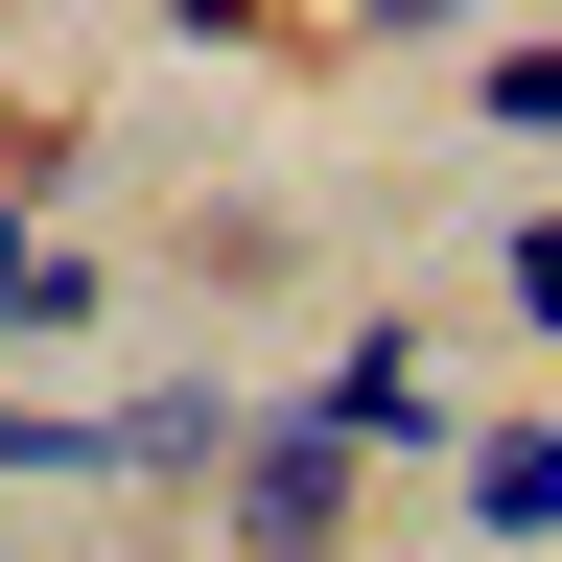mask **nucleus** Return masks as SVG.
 <instances>
[{"label":"nucleus","instance_id":"obj_4","mask_svg":"<svg viewBox=\"0 0 562 562\" xmlns=\"http://www.w3.org/2000/svg\"><path fill=\"white\" fill-rule=\"evenodd\" d=\"M446 516L539 562V539H562V422H469V469H446Z\"/></svg>","mask_w":562,"mask_h":562},{"label":"nucleus","instance_id":"obj_2","mask_svg":"<svg viewBox=\"0 0 562 562\" xmlns=\"http://www.w3.org/2000/svg\"><path fill=\"white\" fill-rule=\"evenodd\" d=\"M305 398L351 422V469H469V422H446V351H422V328H351Z\"/></svg>","mask_w":562,"mask_h":562},{"label":"nucleus","instance_id":"obj_6","mask_svg":"<svg viewBox=\"0 0 562 562\" xmlns=\"http://www.w3.org/2000/svg\"><path fill=\"white\" fill-rule=\"evenodd\" d=\"M469 117H492V140H562V24H492V47H469Z\"/></svg>","mask_w":562,"mask_h":562},{"label":"nucleus","instance_id":"obj_3","mask_svg":"<svg viewBox=\"0 0 562 562\" xmlns=\"http://www.w3.org/2000/svg\"><path fill=\"white\" fill-rule=\"evenodd\" d=\"M235 446H258V422L211 398V375H165V398H117V492H235Z\"/></svg>","mask_w":562,"mask_h":562},{"label":"nucleus","instance_id":"obj_1","mask_svg":"<svg viewBox=\"0 0 562 562\" xmlns=\"http://www.w3.org/2000/svg\"><path fill=\"white\" fill-rule=\"evenodd\" d=\"M351 492H375V469H351V422L281 398L258 446H235V492H211V516H235V562H351Z\"/></svg>","mask_w":562,"mask_h":562},{"label":"nucleus","instance_id":"obj_5","mask_svg":"<svg viewBox=\"0 0 562 562\" xmlns=\"http://www.w3.org/2000/svg\"><path fill=\"white\" fill-rule=\"evenodd\" d=\"M0 492H117V422H70V398H0Z\"/></svg>","mask_w":562,"mask_h":562},{"label":"nucleus","instance_id":"obj_7","mask_svg":"<svg viewBox=\"0 0 562 562\" xmlns=\"http://www.w3.org/2000/svg\"><path fill=\"white\" fill-rule=\"evenodd\" d=\"M492 305H516V328L562 351V211H516V235H492Z\"/></svg>","mask_w":562,"mask_h":562},{"label":"nucleus","instance_id":"obj_8","mask_svg":"<svg viewBox=\"0 0 562 562\" xmlns=\"http://www.w3.org/2000/svg\"><path fill=\"white\" fill-rule=\"evenodd\" d=\"M24 140H47V117H0V165H24Z\"/></svg>","mask_w":562,"mask_h":562}]
</instances>
